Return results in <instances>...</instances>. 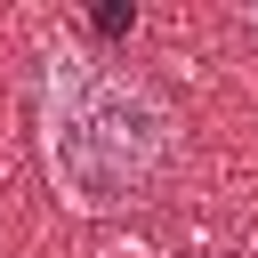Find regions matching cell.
I'll return each mask as SVG.
<instances>
[{
	"mask_svg": "<svg viewBox=\"0 0 258 258\" xmlns=\"http://www.w3.org/2000/svg\"><path fill=\"white\" fill-rule=\"evenodd\" d=\"M177 153V113L145 73L89 48H48L40 64V161L64 210H129Z\"/></svg>",
	"mask_w": 258,
	"mask_h": 258,
	"instance_id": "obj_1",
	"label": "cell"
}]
</instances>
